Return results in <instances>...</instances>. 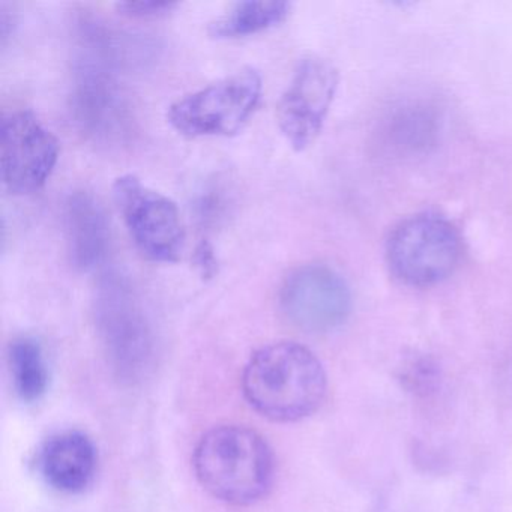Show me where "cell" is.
I'll return each instance as SVG.
<instances>
[{
  "instance_id": "3957f363",
  "label": "cell",
  "mask_w": 512,
  "mask_h": 512,
  "mask_svg": "<svg viewBox=\"0 0 512 512\" xmlns=\"http://www.w3.org/2000/svg\"><path fill=\"white\" fill-rule=\"evenodd\" d=\"M260 95L259 71L242 68L175 101L169 107L167 121L182 136H235L253 115Z\"/></svg>"
},
{
  "instance_id": "52a82bcc",
  "label": "cell",
  "mask_w": 512,
  "mask_h": 512,
  "mask_svg": "<svg viewBox=\"0 0 512 512\" xmlns=\"http://www.w3.org/2000/svg\"><path fill=\"white\" fill-rule=\"evenodd\" d=\"M278 299L286 319L310 334H325L340 328L352 308L346 281L325 265L293 269L284 278Z\"/></svg>"
},
{
  "instance_id": "4fadbf2b",
  "label": "cell",
  "mask_w": 512,
  "mask_h": 512,
  "mask_svg": "<svg viewBox=\"0 0 512 512\" xmlns=\"http://www.w3.org/2000/svg\"><path fill=\"white\" fill-rule=\"evenodd\" d=\"M292 5L281 0H260V2H239L230 8L224 16L209 25L208 32L212 38L248 37L268 31L280 25L289 16Z\"/></svg>"
},
{
  "instance_id": "6da1fadb",
  "label": "cell",
  "mask_w": 512,
  "mask_h": 512,
  "mask_svg": "<svg viewBox=\"0 0 512 512\" xmlns=\"http://www.w3.org/2000/svg\"><path fill=\"white\" fill-rule=\"evenodd\" d=\"M328 379L317 356L302 344L280 341L257 350L245 365L242 391L250 406L271 421L313 415L326 397Z\"/></svg>"
},
{
  "instance_id": "9c48e42d",
  "label": "cell",
  "mask_w": 512,
  "mask_h": 512,
  "mask_svg": "<svg viewBox=\"0 0 512 512\" xmlns=\"http://www.w3.org/2000/svg\"><path fill=\"white\" fill-rule=\"evenodd\" d=\"M338 88V71L317 56L302 59L277 104L281 133L295 151H304L322 131Z\"/></svg>"
},
{
  "instance_id": "30bf717a",
  "label": "cell",
  "mask_w": 512,
  "mask_h": 512,
  "mask_svg": "<svg viewBox=\"0 0 512 512\" xmlns=\"http://www.w3.org/2000/svg\"><path fill=\"white\" fill-rule=\"evenodd\" d=\"M44 481L62 493L85 490L97 470V449L82 431H62L50 437L38 452Z\"/></svg>"
},
{
  "instance_id": "8992f818",
  "label": "cell",
  "mask_w": 512,
  "mask_h": 512,
  "mask_svg": "<svg viewBox=\"0 0 512 512\" xmlns=\"http://www.w3.org/2000/svg\"><path fill=\"white\" fill-rule=\"evenodd\" d=\"M97 323L113 365L125 379L148 368L152 332L134 290L118 275H107L97 290Z\"/></svg>"
},
{
  "instance_id": "2e32d148",
  "label": "cell",
  "mask_w": 512,
  "mask_h": 512,
  "mask_svg": "<svg viewBox=\"0 0 512 512\" xmlns=\"http://www.w3.org/2000/svg\"><path fill=\"white\" fill-rule=\"evenodd\" d=\"M119 13L130 17L164 16L178 8L173 2H155V0H142V2H121L116 5Z\"/></svg>"
},
{
  "instance_id": "7c38bea8",
  "label": "cell",
  "mask_w": 512,
  "mask_h": 512,
  "mask_svg": "<svg viewBox=\"0 0 512 512\" xmlns=\"http://www.w3.org/2000/svg\"><path fill=\"white\" fill-rule=\"evenodd\" d=\"M121 95L100 58H83L77 71L76 113L91 133L107 134L121 122Z\"/></svg>"
},
{
  "instance_id": "e0dca14e",
  "label": "cell",
  "mask_w": 512,
  "mask_h": 512,
  "mask_svg": "<svg viewBox=\"0 0 512 512\" xmlns=\"http://www.w3.org/2000/svg\"><path fill=\"white\" fill-rule=\"evenodd\" d=\"M193 262L203 280H212L218 274V257L214 245L206 239L197 244Z\"/></svg>"
},
{
  "instance_id": "5bb4252c",
  "label": "cell",
  "mask_w": 512,
  "mask_h": 512,
  "mask_svg": "<svg viewBox=\"0 0 512 512\" xmlns=\"http://www.w3.org/2000/svg\"><path fill=\"white\" fill-rule=\"evenodd\" d=\"M8 356L14 389L20 400L25 403L40 400L49 386V368L41 344L31 337L16 338Z\"/></svg>"
},
{
  "instance_id": "ba28073f",
  "label": "cell",
  "mask_w": 512,
  "mask_h": 512,
  "mask_svg": "<svg viewBox=\"0 0 512 512\" xmlns=\"http://www.w3.org/2000/svg\"><path fill=\"white\" fill-rule=\"evenodd\" d=\"M59 160V142L28 110L11 113L0 127L2 181L23 196L44 187Z\"/></svg>"
},
{
  "instance_id": "5b68a950",
  "label": "cell",
  "mask_w": 512,
  "mask_h": 512,
  "mask_svg": "<svg viewBox=\"0 0 512 512\" xmlns=\"http://www.w3.org/2000/svg\"><path fill=\"white\" fill-rule=\"evenodd\" d=\"M113 197L134 244L146 259L175 263L185 248V230L178 205L152 190L137 176L124 175L113 184Z\"/></svg>"
},
{
  "instance_id": "8fae6325",
  "label": "cell",
  "mask_w": 512,
  "mask_h": 512,
  "mask_svg": "<svg viewBox=\"0 0 512 512\" xmlns=\"http://www.w3.org/2000/svg\"><path fill=\"white\" fill-rule=\"evenodd\" d=\"M65 236L71 265L80 272L101 265L109 245V224L103 205L86 191H76L65 203Z\"/></svg>"
},
{
  "instance_id": "7a4b0ae2",
  "label": "cell",
  "mask_w": 512,
  "mask_h": 512,
  "mask_svg": "<svg viewBox=\"0 0 512 512\" xmlns=\"http://www.w3.org/2000/svg\"><path fill=\"white\" fill-rule=\"evenodd\" d=\"M194 472L208 493L230 505H251L274 481V455L257 431L239 425L212 428L194 451Z\"/></svg>"
},
{
  "instance_id": "277c9868",
  "label": "cell",
  "mask_w": 512,
  "mask_h": 512,
  "mask_svg": "<svg viewBox=\"0 0 512 512\" xmlns=\"http://www.w3.org/2000/svg\"><path fill=\"white\" fill-rule=\"evenodd\" d=\"M460 259V238L449 221L422 214L401 221L389 236L386 260L401 283L428 287L448 278Z\"/></svg>"
},
{
  "instance_id": "9a60e30c",
  "label": "cell",
  "mask_w": 512,
  "mask_h": 512,
  "mask_svg": "<svg viewBox=\"0 0 512 512\" xmlns=\"http://www.w3.org/2000/svg\"><path fill=\"white\" fill-rule=\"evenodd\" d=\"M400 380L407 391L416 395H428L436 391L440 382V370L430 358H412L401 367Z\"/></svg>"
}]
</instances>
